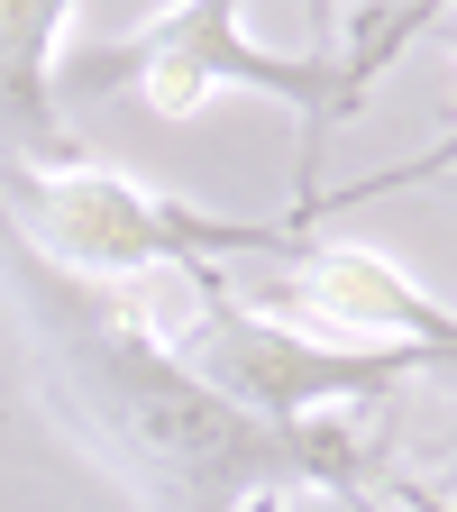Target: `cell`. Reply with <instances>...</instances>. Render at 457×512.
<instances>
[{"label": "cell", "instance_id": "cell-8", "mask_svg": "<svg viewBox=\"0 0 457 512\" xmlns=\"http://www.w3.org/2000/svg\"><path fill=\"white\" fill-rule=\"evenodd\" d=\"M366 512H457V503H439L430 485H366Z\"/></svg>", "mask_w": 457, "mask_h": 512}, {"label": "cell", "instance_id": "cell-1", "mask_svg": "<svg viewBox=\"0 0 457 512\" xmlns=\"http://www.w3.org/2000/svg\"><path fill=\"white\" fill-rule=\"evenodd\" d=\"M0 320L19 339V375L46 421H64V439L138 512H247L266 494L375 485L348 430H275L202 394L110 284L37 256L10 202H0Z\"/></svg>", "mask_w": 457, "mask_h": 512}, {"label": "cell", "instance_id": "cell-7", "mask_svg": "<svg viewBox=\"0 0 457 512\" xmlns=\"http://www.w3.org/2000/svg\"><path fill=\"white\" fill-rule=\"evenodd\" d=\"M439 0H320V37L311 46H357V37H384V28H430Z\"/></svg>", "mask_w": 457, "mask_h": 512}, {"label": "cell", "instance_id": "cell-9", "mask_svg": "<svg viewBox=\"0 0 457 512\" xmlns=\"http://www.w3.org/2000/svg\"><path fill=\"white\" fill-rule=\"evenodd\" d=\"M266 512H366V485H348V494H266Z\"/></svg>", "mask_w": 457, "mask_h": 512}, {"label": "cell", "instance_id": "cell-2", "mask_svg": "<svg viewBox=\"0 0 457 512\" xmlns=\"http://www.w3.org/2000/svg\"><path fill=\"white\" fill-rule=\"evenodd\" d=\"M247 0H165L156 19H138L128 37H101V46H74L55 64V101H110V92H138L156 119H192L211 110L220 92H256V101H284L302 119V202L293 211H330L320 192V147L375 101V74L430 37V28H384V37H357V46H302V55H275L247 37Z\"/></svg>", "mask_w": 457, "mask_h": 512}, {"label": "cell", "instance_id": "cell-5", "mask_svg": "<svg viewBox=\"0 0 457 512\" xmlns=\"http://www.w3.org/2000/svg\"><path fill=\"white\" fill-rule=\"evenodd\" d=\"M266 284H238L256 311H302V320H320L339 348H430V357H448L457 366V311L448 302H430L394 256H375V247H357V238H320V229H302L293 247H275L266 256Z\"/></svg>", "mask_w": 457, "mask_h": 512}, {"label": "cell", "instance_id": "cell-10", "mask_svg": "<svg viewBox=\"0 0 457 512\" xmlns=\"http://www.w3.org/2000/svg\"><path fill=\"white\" fill-rule=\"evenodd\" d=\"M430 37H448V64H457V0H439V19H430Z\"/></svg>", "mask_w": 457, "mask_h": 512}, {"label": "cell", "instance_id": "cell-3", "mask_svg": "<svg viewBox=\"0 0 457 512\" xmlns=\"http://www.w3.org/2000/svg\"><path fill=\"white\" fill-rule=\"evenodd\" d=\"M457 165V128L421 156V165H394V174H366L348 183L330 211L348 202H375V192H403V183H439ZM0 202H10V220L28 229L37 256H55L64 275H92V284H138V275H183V266H211V256H275L293 247L320 211H284V220H211L192 202H165V192L128 183L110 165H19L0 174Z\"/></svg>", "mask_w": 457, "mask_h": 512}, {"label": "cell", "instance_id": "cell-6", "mask_svg": "<svg viewBox=\"0 0 457 512\" xmlns=\"http://www.w3.org/2000/svg\"><path fill=\"white\" fill-rule=\"evenodd\" d=\"M74 19V0H0V174L19 165H64L55 128V37Z\"/></svg>", "mask_w": 457, "mask_h": 512}, {"label": "cell", "instance_id": "cell-4", "mask_svg": "<svg viewBox=\"0 0 457 512\" xmlns=\"http://www.w3.org/2000/svg\"><path fill=\"white\" fill-rule=\"evenodd\" d=\"M165 284H174V302L147 320L156 348L202 384V394H220L229 412L275 421V430H302V421L339 412V403H375V394H394L412 366H448L430 348H339V339H302V330H284L275 311H256L220 266H183Z\"/></svg>", "mask_w": 457, "mask_h": 512}]
</instances>
